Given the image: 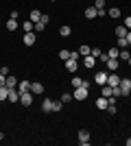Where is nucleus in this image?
Masks as SVG:
<instances>
[{
  "mask_svg": "<svg viewBox=\"0 0 131 146\" xmlns=\"http://www.w3.org/2000/svg\"><path fill=\"white\" fill-rule=\"evenodd\" d=\"M129 94H131V87H129Z\"/></svg>",
  "mask_w": 131,
  "mask_h": 146,
  "instance_id": "44",
  "label": "nucleus"
},
{
  "mask_svg": "<svg viewBox=\"0 0 131 146\" xmlns=\"http://www.w3.org/2000/svg\"><path fill=\"white\" fill-rule=\"evenodd\" d=\"M42 111L44 113H53V100H50V98H46L42 103Z\"/></svg>",
  "mask_w": 131,
  "mask_h": 146,
  "instance_id": "16",
  "label": "nucleus"
},
{
  "mask_svg": "<svg viewBox=\"0 0 131 146\" xmlns=\"http://www.w3.org/2000/svg\"><path fill=\"white\" fill-rule=\"evenodd\" d=\"M79 144L81 146L90 144V131H87V129H81V131H79Z\"/></svg>",
  "mask_w": 131,
  "mask_h": 146,
  "instance_id": "3",
  "label": "nucleus"
},
{
  "mask_svg": "<svg viewBox=\"0 0 131 146\" xmlns=\"http://www.w3.org/2000/svg\"><path fill=\"white\" fill-rule=\"evenodd\" d=\"M96 61H98V59H94L92 55H85V57H83V66H85V68H94V66H96Z\"/></svg>",
  "mask_w": 131,
  "mask_h": 146,
  "instance_id": "13",
  "label": "nucleus"
},
{
  "mask_svg": "<svg viewBox=\"0 0 131 146\" xmlns=\"http://www.w3.org/2000/svg\"><path fill=\"white\" fill-rule=\"evenodd\" d=\"M7 31H11V33H13V31H18V20H13V18L7 20Z\"/></svg>",
  "mask_w": 131,
  "mask_h": 146,
  "instance_id": "21",
  "label": "nucleus"
},
{
  "mask_svg": "<svg viewBox=\"0 0 131 146\" xmlns=\"http://www.w3.org/2000/svg\"><path fill=\"white\" fill-rule=\"evenodd\" d=\"M94 81H96L98 85H105V83H107V72H103V70L96 72V74H94Z\"/></svg>",
  "mask_w": 131,
  "mask_h": 146,
  "instance_id": "7",
  "label": "nucleus"
},
{
  "mask_svg": "<svg viewBox=\"0 0 131 146\" xmlns=\"http://www.w3.org/2000/svg\"><path fill=\"white\" fill-rule=\"evenodd\" d=\"M22 42H24L26 46H33V44L37 42V35H35V31H31V33H26V35L22 37Z\"/></svg>",
  "mask_w": 131,
  "mask_h": 146,
  "instance_id": "5",
  "label": "nucleus"
},
{
  "mask_svg": "<svg viewBox=\"0 0 131 146\" xmlns=\"http://www.w3.org/2000/svg\"><path fill=\"white\" fill-rule=\"evenodd\" d=\"M7 87H9V90L18 87V79H15V76H11V74H7Z\"/></svg>",
  "mask_w": 131,
  "mask_h": 146,
  "instance_id": "19",
  "label": "nucleus"
},
{
  "mask_svg": "<svg viewBox=\"0 0 131 146\" xmlns=\"http://www.w3.org/2000/svg\"><path fill=\"white\" fill-rule=\"evenodd\" d=\"M76 68H79V61L76 59H68L66 61V70H68V72H76Z\"/></svg>",
  "mask_w": 131,
  "mask_h": 146,
  "instance_id": "11",
  "label": "nucleus"
},
{
  "mask_svg": "<svg viewBox=\"0 0 131 146\" xmlns=\"http://www.w3.org/2000/svg\"><path fill=\"white\" fill-rule=\"evenodd\" d=\"M90 55H92L94 59H98V57L103 55V52H100V48H92V50H90Z\"/></svg>",
  "mask_w": 131,
  "mask_h": 146,
  "instance_id": "35",
  "label": "nucleus"
},
{
  "mask_svg": "<svg viewBox=\"0 0 131 146\" xmlns=\"http://www.w3.org/2000/svg\"><path fill=\"white\" fill-rule=\"evenodd\" d=\"M70 100H74V96H72V94H63V96H61V103H63V105L70 103Z\"/></svg>",
  "mask_w": 131,
  "mask_h": 146,
  "instance_id": "34",
  "label": "nucleus"
},
{
  "mask_svg": "<svg viewBox=\"0 0 131 146\" xmlns=\"http://www.w3.org/2000/svg\"><path fill=\"white\" fill-rule=\"evenodd\" d=\"M63 109V103L61 100H53V113H59Z\"/></svg>",
  "mask_w": 131,
  "mask_h": 146,
  "instance_id": "25",
  "label": "nucleus"
},
{
  "mask_svg": "<svg viewBox=\"0 0 131 146\" xmlns=\"http://www.w3.org/2000/svg\"><path fill=\"white\" fill-rule=\"evenodd\" d=\"M44 31H46V24H44L42 20H39V22H35V33H44Z\"/></svg>",
  "mask_w": 131,
  "mask_h": 146,
  "instance_id": "30",
  "label": "nucleus"
},
{
  "mask_svg": "<svg viewBox=\"0 0 131 146\" xmlns=\"http://www.w3.org/2000/svg\"><path fill=\"white\" fill-rule=\"evenodd\" d=\"M90 50H92V48H90V46H85V44H83L81 48H79V55H81V57H85V55H90Z\"/></svg>",
  "mask_w": 131,
  "mask_h": 146,
  "instance_id": "32",
  "label": "nucleus"
},
{
  "mask_svg": "<svg viewBox=\"0 0 131 146\" xmlns=\"http://www.w3.org/2000/svg\"><path fill=\"white\" fill-rule=\"evenodd\" d=\"M107 15H109V18H120V9L118 7H112V9L107 11Z\"/></svg>",
  "mask_w": 131,
  "mask_h": 146,
  "instance_id": "28",
  "label": "nucleus"
},
{
  "mask_svg": "<svg viewBox=\"0 0 131 146\" xmlns=\"http://www.w3.org/2000/svg\"><path fill=\"white\" fill-rule=\"evenodd\" d=\"M127 63H129V66H131V57H129V61H127Z\"/></svg>",
  "mask_w": 131,
  "mask_h": 146,
  "instance_id": "43",
  "label": "nucleus"
},
{
  "mask_svg": "<svg viewBox=\"0 0 131 146\" xmlns=\"http://www.w3.org/2000/svg\"><path fill=\"white\" fill-rule=\"evenodd\" d=\"M18 92H20V94L31 92V83H29V81H18Z\"/></svg>",
  "mask_w": 131,
  "mask_h": 146,
  "instance_id": "12",
  "label": "nucleus"
},
{
  "mask_svg": "<svg viewBox=\"0 0 131 146\" xmlns=\"http://www.w3.org/2000/svg\"><path fill=\"white\" fill-rule=\"evenodd\" d=\"M70 33H72V29H70L68 24H63L61 29H59V35H61V37H70Z\"/></svg>",
  "mask_w": 131,
  "mask_h": 146,
  "instance_id": "23",
  "label": "nucleus"
},
{
  "mask_svg": "<svg viewBox=\"0 0 131 146\" xmlns=\"http://www.w3.org/2000/svg\"><path fill=\"white\" fill-rule=\"evenodd\" d=\"M107 105H109V100H107L105 96H100V98H96V107H98L100 111H105V109H107Z\"/></svg>",
  "mask_w": 131,
  "mask_h": 146,
  "instance_id": "15",
  "label": "nucleus"
},
{
  "mask_svg": "<svg viewBox=\"0 0 131 146\" xmlns=\"http://www.w3.org/2000/svg\"><path fill=\"white\" fill-rule=\"evenodd\" d=\"M127 146H131V137H129V140H127Z\"/></svg>",
  "mask_w": 131,
  "mask_h": 146,
  "instance_id": "42",
  "label": "nucleus"
},
{
  "mask_svg": "<svg viewBox=\"0 0 131 146\" xmlns=\"http://www.w3.org/2000/svg\"><path fill=\"white\" fill-rule=\"evenodd\" d=\"M100 96H105V98H112L114 94H112V85H100Z\"/></svg>",
  "mask_w": 131,
  "mask_h": 146,
  "instance_id": "17",
  "label": "nucleus"
},
{
  "mask_svg": "<svg viewBox=\"0 0 131 146\" xmlns=\"http://www.w3.org/2000/svg\"><path fill=\"white\" fill-rule=\"evenodd\" d=\"M2 140H5V133H2V131H0V142H2Z\"/></svg>",
  "mask_w": 131,
  "mask_h": 146,
  "instance_id": "41",
  "label": "nucleus"
},
{
  "mask_svg": "<svg viewBox=\"0 0 131 146\" xmlns=\"http://www.w3.org/2000/svg\"><path fill=\"white\" fill-rule=\"evenodd\" d=\"M94 7L98 11V18H103L105 15V0H94Z\"/></svg>",
  "mask_w": 131,
  "mask_h": 146,
  "instance_id": "8",
  "label": "nucleus"
},
{
  "mask_svg": "<svg viewBox=\"0 0 131 146\" xmlns=\"http://www.w3.org/2000/svg\"><path fill=\"white\" fill-rule=\"evenodd\" d=\"M127 42H129V46H131V31L127 33Z\"/></svg>",
  "mask_w": 131,
  "mask_h": 146,
  "instance_id": "40",
  "label": "nucleus"
},
{
  "mask_svg": "<svg viewBox=\"0 0 131 146\" xmlns=\"http://www.w3.org/2000/svg\"><path fill=\"white\" fill-rule=\"evenodd\" d=\"M87 90H90V87H85V85L74 87V94H72V96H74V100H85V98H87Z\"/></svg>",
  "mask_w": 131,
  "mask_h": 146,
  "instance_id": "1",
  "label": "nucleus"
},
{
  "mask_svg": "<svg viewBox=\"0 0 131 146\" xmlns=\"http://www.w3.org/2000/svg\"><path fill=\"white\" fill-rule=\"evenodd\" d=\"M120 83V76L116 72H107V85H112V87H116Z\"/></svg>",
  "mask_w": 131,
  "mask_h": 146,
  "instance_id": "6",
  "label": "nucleus"
},
{
  "mask_svg": "<svg viewBox=\"0 0 131 146\" xmlns=\"http://www.w3.org/2000/svg\"><path fill=\"white\" fill-rule=\"evenodd\" d=\"M118 55H120L118 48H109L107 50V57H109V59H118Z\"/></svg>",
  "mask_w": 131,
  "mask_h": 146,
  "instance_id": "29",
  "label": "nucleus"
},
{
  "mask_svg": "<svg viewBox=\"0 0 131 146\" xmlns=\"http://www.w3.org/2000/svg\"><path fill=\"white\" fill-rule=\"evenodd\" d=\"M129 46V42H127V37H118V48L122 50V48H127Z\"/></svg>",
  "mask_w": 131,
  "mask_h": 146,
  "instance_id": "31",
  "label": "nucleus"
},
{
  "mask_svg": "<svg viewBox=\"0 0 131 146\" xmlns=\"http://www.w3.org/2000/svg\"><path fill=\"white\" fill-rule=\"evenodd\" d=\"M118 87H120V96H129V87H131V79H120Z\"/></svg>",
  "mask_w": 131,
  "mask_h": 146,
  "instance_id": "2",
  "label": "nucleus"
},
{
  "mask_svg": "<svg viewBox=\"0 0 131 146\" xmlns=\"http://www.w3.org/2000/svg\"><path fill=\"white\" fill-rule=\"evenodd\" d=\"M7 100H11V103H20V92L13 87V90H9V98Z\"/></svg>",
  "mask_w": 131,
  "mask_h": 146,
  "instance_id": "14",
  "label": "nucleus"
},
{
  "mask_svg": "<svg viewBox=\"0 0 131 146\" xmlns=\"http://www.w3.org/2000/svg\"><path fill=\"white\" fill-rule=\"evenodd\" d=\"M22 29H24V33H31V31H35V24H33L31 20H26L24 24H22Z\"/></svg>",
  "mask_w": 131,
  "mask_h": 146,
  "instance_id": "26",
  "label": "nucleus"
},
{
  "mask_svg": "<svg viewBox=\"0 0 131 146\" xmlns=\"http://www.w3.org/2000/svg\"><path fill=\"white\" fill-rule=\"evenodd\" d=\"M118 63H120V59H107V61H105V66H107V70H109V72L118 70Z\"/></svg>",
  "mask_w": 131,
  "mask_h": 146,
  "instance_id": "10",
  "label": "nucleus"
},
{
  "mask_svg": "<svg viewBox=\"0 0 131 146\" xmlns=\"http://www.w3.org/2000/svg\"><path fill=\"white\" fill-rule=\"evenodd\" d=\"M39 20H42V11H37V9H33V11H31V22L35 24V22H39Z\"/></svg>",
  "mask_w": 131,
  "mask_h": 146,
  "instance_id": "22",
  "label": "nucleus"
},
{
  "mask_svg": "<svg viewBox=\"0 0 131 146\" xmlns=\"http://www.w3.org/2000/svg\"><path fill=\"white\" fill-rule=\"evenodd\" d=\"M59 59H61V61H68L70 59V50H59Z\"/></svg>",
  "mask_w": 131,
  "mask_h": 146,
  "instance_id": "33",
  "label": "nucleus"
},
{
  "mask_svg": "<svg viewBox=\"0 0 131 146\" xmlns=\"http://www.w3.org/2000/svg\"><path fill=\"white\" fill-rule=\"evenodd\" d=\"M81 85H83V79L74 76V79H72V87H81Z\"/></svg>",
  "mask_w": 131,
  "mask_h": 146,
  "instance_id": "36",
  "label": "nucleus"
},
{
  "mask_svg": "<svg viewBox=\"0 0 131 146\" xmlns=\"http://www.w3.org/2000/svg\"><path fill=\"white\" fill-rule=\"evenodd\" d=\"M127 33H129V29H127L125 24H118V26H116V37H127Z\"/></svg>",
  "mask_w": 131,
  "mask_h": 146,
  "instance_id": "18",
  "label": "nucleus"
},
{
  "mask_svg": "<svg viewBox=\"0 0 131 146\" xmlns=\"http://www.w3.org/2000/svg\"><path fill=\"white\" fill-rule=\"evenodd\" d=\"M122 24H125V26H127V29H129V31H131V18H125V22H122Z\"/></svg>",
  "mask_w": 131,
  "mask_h": 146,
  "instance_id": "39",
  "label": "nucleus"
},
{
  "mask_svg": "<svg viewBox=\"0 0 131 146\" xmlns=\"http://www.w3.org/2000/svg\"><path fill=\"white\" fill-rule=\"evenodd\" d=\"M2 85H7V74L0 72V87H2Z\"/></svg>",
  "mask_w": 131,
  "mask_h": 146,
  "instance_id": "37",
  "label": "nucleus"
},
{
  "mask_svg": "<svg viewBox=\"0 0 131 146\" xmlns=\"http://www.w3.org/2000/svg\"><path fill=\"white\" fill-rule=\"evenodd\" d=\"M107 59H109V57H107V52H103V55H100V57H98V61H100V63H105V61H107Z\"/></svg>",
  "mask_w": 131,
  "mask_h": 146,
  "instance_id": "38",
  "label": "nucleus"
},
{
  "mask_svg": "<svg viewBox=\"0 0 131 146\" xmlns=\"http://www.w3.org/2000/svg\"><path fill=\"white\" fill-rule=\"evenodd\" d=\"M7 98H9V87L2 85V87H0V103H2V100H7Z\"/></svg>",
  "mask_w": 131,
  "mask_h": 146,
  "instance_id": "24",
  "label": "nucleus"
},
{
  "mask_svg": "<svg viewBox=\"0 0 131 146\" xmlns=\"http://www.w3.org/2000/svg\"><path fill=\"white\" fill-rule=\"evenodd\" d=\"M20 103L24 105V107L33 105V92H24V94H20Z\"/></svg>",
  "mask_w": 131,
  "mask_h": 146,
  "instance_id": "4",
  "label": "nucleus"
},
{
  "mask_svg": "<svg viewBox=\"0 0 131 146\" xmlns=\"http://www.w3.org/2000/svg\"><path fill=\"white\" fill-rule=\"evenodd\" d=\"M85 18L87 20H94V18H98V11H96V7H87V9H85Z\"/></svg>",
  "mask_w": 131,
  "mask_h": 146,
  "instance_id": "9",
  "label": "nucleus"
},
{
  "mask_svg": "<svg viewBox=\"0 0 131 146\" xmlns=\"http://www.w3.org/2000/svg\"><path fill=\"white\" fill-rule=\"evenodd\" d=\"M129 57H131V52L127 48H122V50H120V55H118V59L120 61H129Z\"/></svg>",
  "mask_w": 131,
  "mask_h": 146,
  "instance_id": "27",
  "label": "nucleus"
},
{
  "mask_svg": "<svg viewBox=\"0 0 131 146\" xmlns=\"http://www.w3.org/2000/svg\"><path fill=\"white\" fill-rule=\"evenodd\" d=\"M31 92H33V94H42V92H44V85L39 83V81H35V83H31Z\"/></svg>",
  "mask_w": 131,
  "mask_h": 146,
  "instance_id": "20",
  "label": "nucleus"
}]
</instances>
